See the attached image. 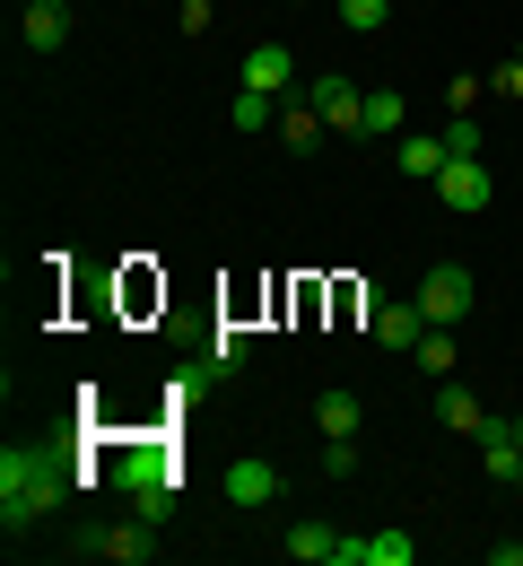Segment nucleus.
I'll return each instance as SVG.
<instances>
[{"label": "nucleus", "mask_w": 523, "mask_h": 566, "mask_svg": "<svg viewBox=\"0 0 523 566\" xmlns=\"http://www.w3.org/2000/svg\"><path fill=\"white\" fill-rule=\"evenodd\" d=\"M489 157H446V175H437V201L446 210H489Z\"/></svg>", "instance_id": "4"}, {"label": "nucleus", "mask_w": 523, "mask_h": 566, "mask_svg": "<svg viewBox=\"0 0 523 566\" xmlns=\"http://www.w3.org/2000/svg\"><path fill=\"white\" fill-rule=\"evenodd\" d=\"M515 489H523V471H515Z\"/></svg>", "instance_id": "27"}, {"label": "nucleus", "mask_w": 523, "mask_h": 566, "mask_svg": "<svg viewBox=\"0 0 523 566\" xmlns=\"http://www.w3.org/2000/svg\"><path fill=\"white\" fill-rule=\"evenodd\" d=\"M358 419H367V410H358V392H341V384L314 401V427H323V436H358Z\"/></svg>", "instance_id": "16"}, {"label": "nucleus", "mask_w": 523, "mask_h": 566, "mask_svg": "<svg viewBox=\"0 0 523 566\" xmlns=\"http://www.w3.org/2000/svg\"><path fill=\"white\" fill-rule=\"evenodd\" d=\"M446 148H453V157H489V132H480L471 114H453V123H446Z\"/></svg>", "instance_id": "22"}, {"label": "nucleus", "mask_w": 523, "mask_h": 566, "mask_svg": "<svg viewBox=\"0 0 523 566\" xmlns=\"http://www.w3.org/2000/svg\"><path fill=\"white\" fill-rule=\"evenodd\" d=\"M305 96H314V114H323L332 132H358V105H367V96H358L341 71H314V78H305Z\"/></svg>", "instance_id": "6"}, {"label": "nucleus", "mask_w": 523, "mask_h": 566, "mask_svg": "<svg viewBox=\"0 0 523 566\" xmlns=\"http://www.w3.org/2000/svg\"><path fill=\"white\" fill-rule=\"evenodd\" d=\"M323 480H358V444H349V436L323 444Z\"/></svg>", "instance_id": "23"}, {"label": "nucleus", "mask_w": 523, "mask_h": 566, "mask_svg": "<svg viewBox=\"0 0 523 566\" xmlns=\"http://www.w3.org/2000/svg\"><path fill=\"white\" fill-rule=\"evenodd\" d=\"M244 87L289 96V87H297V53H289V44H253V53H244Z\"/></svg>", "instance_id": "7"}, {"label": "nucleus", "mask_w": 523, "mask_h": 566, "mask_svg": "<svg viewBox=\"0 0 523 566\" xmlns=\"http://www.w3.org/2000/svg\"><path fill=\"white\" fill-rule=\"evenodd\" d=\"M332 566H367V532H341V541H332Z\"/></svg>", "instance_id": "24"}, {"label": "nucleus", "mask_w": 523, "mask_h": 566, "mask_svg": "<svg viewBox=\"0 0 523 566\" xmlns=\"http://www.w3.org/2000/svg\"><path fill=\"white\" fill-rule=\"evenodd\" d=\"M271 496H280V471H271L262 453H236V462H227V505H236V514H253V505H271Z\"/></svg>", "instance_id": "5"}, {"label": "nucleus", "mask_w": 523, "mask_h": 566, "mask_svg": "<svg viewBox=\"0 0 523 566\" xmlns=\"http://www.w3.org/2000/svg\"><path fill=\"white\" fill-rule=\"evenodd\" d=\"M410 558H419V549H410V532H393V523L367 532V566H410Z\"/></svg>", "instance_id": "20"}, {"label": "nucleus", "mask_w": 523, "mask_h": 566, "mask_svg": "<svg viewBox=\"0 0 523 566\" xmlns=\"http://www.w3.org/2000/svg\"><path fill=\"white\" fill-rule=\"evenodd\" d=\"M332 541H341V532H332V523H314V514H305L297 532H289V558H297V566H332Z\"/></svg>", "instance_id": "17"}, {"label": "nucleus", "mask_w": 523, "mask_h": 566, "mask_svg": "<svg viewBox=\"0 0 523 566\" xmlns=\"http://www.w3.org/2000/svg\"><path fill=\"white\" fill-rule=\"evenodd\" d=\"M515 436H523V419H515Z\"/></svg>", "instance_id": "28"}, {"label": "nucleus", "mask_w": 523, "mask_h": 566, "mask_svg": "<svg viewBox=\"0 0 523 566\" xmlns=\"http://www.w3.org/2000/svg\"><path fill=\"white\" fill-rule=\"evenodd\" d=\"M62 496H71V462H62L53 444H9V453H0V532H9V541H18L27 523H44Z\"/></svg>", "instance_id": "1"}, {"label": "nucleus", "mask_w": 523, "mask_h": 566, "mask_svg": "<svg viewBox=\"0 0 523 566\" xmlns=\"http://www.w3.org/2000/svg\"><path fill=\"white\" fill-rule=\"evenodd\" d=\"M367 323H375V340H384V349H419V332H428V314H419V296H410V305H375Z\"/></svg>", "instance_id": "11"}, {"label": "nucleus", "mask_w": 523, "mask_h": 566, "mask_svg": "<svg viewBox=\"0 0 523 566\" xmlns=\"http://www.w3.org/2000/svg\"><path fill=\"white\" fill-rule=\"evenodd\" d=\"M71 549H79V558H105V566H149L157 558V523H140V514H123V523H87Z\"/></svg>", "instance_id": "2"}, {"label": "nucleus", "mask_w": 523, "mask_h": 566, "mask_svg": "<svg viewBox=\"0 0 523 566\" xmlns=\"http://www.w3.org/2000/svg\"><path fill=\"white\" fill-rule=\"evenodd\" d=\"M410 357H419V375H437V384H446V375H453V332H446V323H428Z\"/></svg>", "instance_id": "18"}, {"label": "nucleus", "mask_w": 523, "mask_h": 566, "mask_svg": "<svg viewBox=\"0 0 523 566\" xmlns=\"http://www.w3.org/2000/svg\"><path fill=\"white\" fill-rule=\"evenodd\" d=\"M401 114H410V105H401V87H367V105H358V140H393V132H401Z\"/></svg>", "instance_id": "13"}, {"label": "nucleus", "mask_w": 523, "mask_h": 566, "mask_svg": "<svg viewBox=\"0 0 523 566\" xmlns=\"http://www.w3.org/2000/svg\"><path fill=\"white\" fill-rule=\"evenodd\" d=\"M132 514H140V523H166V514H175V480H166V471H149V480L132 489Z\"/></svg>", "instance_id": "19"}, {"label": "nucleus", "mask_w": 523, "mask_h": 566, "mask_svg": "<svg viewBox=\"0 0 523 566\" xmlns=\"http://www.w3.org/2000/svg\"><path fill=\"white\" fill-rule=\"evenodd\" d=\"M175 27H184V35H201V27H210V0H184V9H175Z\"/></svg>", "instance_id": "25"}, {"label": "nucleus", "mask_w": 523, "mask_h": 566, "mask_svg": "<svg viewBox=\"0 0 523 566\" xmlns=\"http://www.w3.org/2000/svg\"><path fill=\"white\" fill-rule=\"evenodd\" d=\"M480 462H489V480H506V489H515V471H523V436L506 419H489L480 427Z\"/></svg>", "instance_id": "10"}, {"label": "nucleus", "mask_w": 523, "mask_h": 566, "mask_svg": "<svg viewBox=\"0 0 523 566\" xmlns=\"http://www.w3.org/2000/svg\"><path fill=\"white\" fill-rule=\"evenodd\" d=\"M419 314H428V323H462V314H471V271H462V262H437V271H428V280H419Z\"/></svg>", "instance_id": "3"}, {"label": "nucleus", "mask_w": 523, "mask_h": 566, "mask_svg": "<svg viewBox=\"0 0 523 566\" xmlns=\"http://www.w3.org/2000/svg\"><path fill=\"white\" fill-rule=\"evenodd\" d=\"M18 35H27V53H62V44H71V9H62V0H27Z\"/></svg>", "instance_id": "8"}, {"label": "nucleus", "mask_w": 523, "mask_h": 566, "mask_svg": "<svg viewBox=\"0 0 523 566\" xmlns=\"http://www.w3.org/2000/svg\"><path fill=\"white\" fill-rule=\"evenodd\" d=\"M227 123H236V132H271V123H280V96H262V87H236V96H227Z\"/></svg>", "instance_id": "14"}, {"label": "nucleus", "mask_w": 523, "mask_h": 566, "mask_svg": "<svg viewBox=\"0 0 523 566\" xmlns=\"http://www.w3.org/2000/svg\"><path fill=\"white\" fill-rule=\"evenodd\" d=\"M446 132H419V140H393V166H401V175H410V184H437V175H446Z\"/></svg>", "instance_id": "9"}, {"label": "nucleus", "mask_w": 523, "mask_h": 566, "mask_svg": "<svg viewBox=\"0 0 523 566\" xmlns=\"http://www.w3.org/2000/svg\"><path fill=\"white\" fill-rule=\"evenodd\" d=\"M498 87H506V96H523V53L506 62V71H498Z\"/></svg>", "instance_id": "26"}, {"label": "nucleus", "mask_w": 523, "mask_h": 566, "mask_svg": "<svg viewBox=\"0 0 523 566\" xmlns=\"http://www.w3.org/2000/svg\"><path fill=\"white\" fill-rule=\"evenodd\" d=\"M437 419L462 427V436H480V427H489V410H480V401H471V392H462V384L446 375V384H437Z\"/></svg>", "instance_id": "15"}, {"label": "nucleus", "mask_w": 523, "mask_h": 566, "mask_svg": "<svg viewBox=\"0 0 523 566\" xmlns=\"http://www.w3.org/2000/svg\"><path fill=\"white\" fill-rule=\"evenodd\" d=\"M384 18H393V0H341V27H349V35H375Z\"/></svg>", "instance_id": "21"}, {"label": "nucleus", "mask_w": 523, "mask_h": 566, "mask_svg": "<svg viewBox=\"0 0 523 566\" xmlns=\"http://www.w3.org/2000/svg\"><path fill=\"white\" fill-rule=\"evenodd\" d=\"M323 132H332V123L314 114V96H289V105H280V140L297 148V157H314V148H323Z\"/></svg>", "instance_id": "12"}]
</instances>
